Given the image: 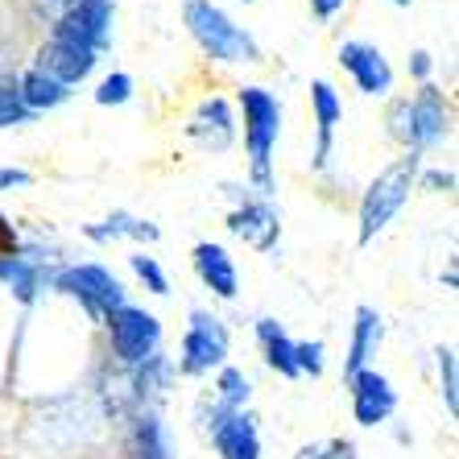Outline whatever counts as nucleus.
<instances>
[{"mask_svg": "<svg viewBox=\"0 0 459 459\" xmlns=\"http://www.w3.org/2000/svg\"><path fill=\"white\" fill-rule=\"evenodd\" d=\"M240 117H245V150H248V178L261 195L278 191V178H273V150H278L281 137V104L273 91L265 87H240Z\"/></svg>", "mask_w": 459, "mask_h": 459, "instance_id": "1", "label": "nucleus"}, {"mask_svg": "<svg viewBox=\"0 0 459 459\" xmlns=\"http://www.w3.org/2000/svg\"><path fill=\"white\" fill-rule=\"evenodd\" d=\"M182 25H186V33L195 38V46H199L207 58H215V63L240 66V63H256V58H261L256 38L245 25H236L215 0H186V4H182Z\"/></svg>", "mask_w": 459, "mask_h": 459, "instance_id": "2", "label": "nucleus"}, {"mask_svg": "<svg viewBox=\"0 0 459 459\" xmlns=\"http://www.w3.org/2000/svg\"><path fill=\"white\" fill-rule=\"evenodd\" d=\"M451 125H455L451 100L435 83H422V91L414 100H397L389 108V133L418 158L435 150V145H443L451 137Z\"/></svg>", "mask_w": 459, "mask_h": 459, "instance_id": "3", "label": "nucleus"}, {"mask_svg": "<svg viewBox=\"0 0 459 459\" xmlns=\"http://www.w3.org/2000/svg\"><path fill=\"white\" fill-rule=\"evenodd\" d=\"M418 182V153H406V158L389 161L360 199V228H356V245H373L385 228L394 224V215L406 207L410 191Z\"/></svg>", "mask_w": 459, "mask_h": 459, "instance_id": "4", "label": "nucleus"}, {"mask_svg": "<svg viewBox=\"0 0 459 459\" xmlns=\"http://www.w3.org/2000/svg\"><path fill=\"white\" fill-rule=\"evenodd\" d=\"M228 327L215 319L212 310L195 307L191 310V323H186V335L178 343V373L182 377H207L215 368H224L228 364Z\"/></svg>", "mask_w": 459, "mask_h": 459, "instance_id": "5", "label": "nucleus"}, {"mask_svg": "<svg viewBox=\"0 0 459 459\" xmlns=\"http://www.w3.org/2000/svg\"><path fill=\"white\" fill-rule=\"evenodd\" d=\"M54 290H63L66 299H79L87 307V315H96V319H108L112 310H120L128 302L125 286L112 269L104 265H66L54 273Z\"/></svg>", "mask_w": 459, "mask_h": 459, "instance_id": "6", "label": "nucleus"}, {"mask_svg": "<svg viewBox=\"0 0 459 459\" xmlns=\"http://www.w3.org/2000/svg\"><path fill=\"white\" fill-rule=\"evenodd\" d=\"M104 323H108L112 352H117L120 364L137 368V364H145L150 356H158V348H161V323H158V315H150L145 307L125 302V307L112 310Z\"/></svg>", "mask_w": 459, "mask_h": 459, "instance_id": "7", "label": "nucleus"}, {"mask_svg": "<svg viewBox=\"0 0 459 459\" xmlns=\"http://www.w3.org/2000/svg\"><path fill=\"white\" fill-rule=\"evenodd\" d=\"M50 38L87 46V50H104L112 42V0H71L66 13L54 22Z\"/></svg>", "mask_w": 459, "mask_h": 459, "instance_id": "8", "label": "nucleus"}, {"mask_svg": "<svg viewBox=\"0 0 459 459\" xmlns=\"http://www.w3.org/2000/svg\"><path fill=\"white\" fill-rule=\"evenodd\" d=\"M340 66L352 75V83H356L360 96L381 100V96L394 91V66H389V58H385L373 42H360V38L343 42L340 46Z\"/></svg>", "mask_w": 459, "mask_h": 459, "instance_id": "9", "label": "nucleus"}, {"mask_svg": "<svg viewBox=\"0 0 459 459\" xmlns=\"http://www.w3.org/2000/svg\"><path fill=\"white\" fill-rule=\"evenodd\" d=\"M348 394H352L356 427H381V422H389V418H394V410H397L394 381H389L385 373H377V368L356 373L352 381H348Z\"/></svg>", "mask_w": 459, "mask_h": 459, "instance_id": "10", "label": "nucleus"}, {"mask_svg": "<svg viewBox=\"0 0 459 459\" xmlns=\"http://www.w3.org/2000/svg\"><path fill=\"white\" fill-rule=\"evenodd\" d=\"M186 137L207 153H224L236 141V112L224 96H207L199 100V108L186 120Z\"/></svg>", "mask_w": 459, "mask_h": 459, "instance_id": "11", "label": "nucleus"}, {"mask_svg": "<svg viewBox=\"0 0 459 459\" xmlns=\"http://www.w3.org/2000/svg\"><path fill=\"white\" fill-rule=\"evenodd\" d=\"M228 232H232L240 245L253 248V253H269L281 236V220L265 199H245V204L228 215Z\"/></svg>", "mask_w": 459, "mask_h": 459, "instance_id": "12", "label": "nucleus"}, {"mask_svg": "<svg viewBox=\"0 0 459 459\" xmlns=\"http://www.w3.org/2000/svg\"><path fill=\"white\" fill-rule=\"evenodd\" d=\"M100 54L87 50V46H75V42H63V38H50V42L38 50V71L50 79H58L63 87H75L83 83L91 71H96Z\"/></svg>", "mask_w": 459, "mask_h": 459, "instance_id": "13", "label": "nucleus"}, {"mask_svg": "<svg viewBox=\"0 0 459 459\" xmlns=\"http://www.w3.org/2000/svg\"><path fill=\"white\" fill-rule=\"evenodd\" d=\"M191 265L199 273L207 290H212L215 299H236V290H240V273H236V261L224 245H212V240H199L191 248Z\"/></svg>", "mask_w": 459, "mask_h": 459, "instance_id": "14", "label": "nucleus"}, {"mask_svg": "<svg viewBox=\"0 0 459 459\" xmlns=\"http://www.w3.org/2000/svg\"><path fill=\"white\" fill-rule=\"evenodd\" d=\"M385 340V319L373 307H356L352 315V343H348V356H343V381H352L356 373L373 368V356Z\"/></svg>", "mask_w": 459, "mask_h": 459, "instance_id": "15", "label": "nucleus"}, {"mask_svg": "<svg viewBox=\"0 0 459 459\" xmlns=\"http://www.w3.org/2000/svg\"><path fill=\"white\" fill-rule=\"evenodd\" d=\"M310 108H315V133H319V145H315L310 166L323 170V166L332 161L335 128H340V120H343V104H340V96H335V87L327 83V79H315V83H310Z\"/></svg>", "mask_w": 459, "mask_h": 459, "instance_id": "16", "label": "nucleus"}, {"mask_svg": "<svg viewBox=\"0 0 459 459\" xmlns=\"http://www.w3.org/2000/svg\"><path fill=\"white\" fill-rule=\"evenodd\" d=\"M212 389H215V394H212V406L199 410V418H204L207 430H215L228 414H236V410H245L248 397H253V385H248V377L240 373V368H232V364L215 368V385H212Z\"/></svg>", "mask_w": 459, "mask_h": 459, "instance_id": "17", "label": "nucleus"}, {"mask_svg": "<svg viewBox=\"0 0 459 459\" xmlns=\"http://www.w3.org/2000/svg\"><path fill=\"white\" fill-rule=\"evenodd\" d=\"M212 443H215V451H220V459H261V435H256V422L248 410L228 414L224 422L212 430Z\"/></svg>", "mask_w": 459, "mask_h": 459, "instance_id": "18", "label": "nucleus"}, {"mask_svg": "<svg viewBox=\"0 0 459 459\" xmlns=\"http://www.w3.org/2000/svg\"><path fill=\"white\" fill-rule=\"evenodd\" d=\"M83 236L91 245H117V240H137V245H158L161 240V228L153 220H141V215H128V212H112L108 220L100 224H87Z\"/></svg>", "mask_w": 459, "mask_h": 459, "instance_id": "19", "label": "nucleus"}, {"mask_svg": "<svg viewBox=\"0 0 459 459\" xmlns=\"http://www.w3.org/2000/svg\"><path fill=\"white\" fill-rule=\"evenodd\" d=\"M256 343L265 352V364L286 381H299V364H294V340L286 335L278 319H256Z\"/></svg>", "mask_w": 459, "mask_h": 459, "instance_id": "20", "label": "nucleus"}, {"mask_svg": "<svg viewBox=\"0 0 459 459\" xmlns=\"http://www.w3.org/2000/svg\"><path fill=\"white\" fill-rule=\"evenodd\" d=\"M128 455L133 459H174V438L170 427L158 414H141L128 435Z\"/></svg>", "mask_w": 459, "mask_h": 459, "instance_id": "21", "label": "nucleus"}, {"mask_svg": "<svg viewBox=\"0 0 459 459\" xmlns=\"http://www.w3.org/2000/svg\"><path fill=\"white\" fill-rule=\"evenodd\" d=\"M17 96H22V104H25V112H50V108H63L66 100H71V87H63L58 79H50V75H42L38 66L33 71H25L22 79H17Z\"/></svg>", "mask_w": 459, "mask_h": 459, "instance_id": "22", "label": "nucleus"}, {"mask_svg": "<svg viewBox=\"0 0 459 459\" xmlns=\"http://www.w3.org/2000/svg\"><path fill=\"white\" fill-rule=\"evenodd\" d=\"M0 281L13 290V299L22 302V307H30V302L38 299V290H42V269H38L33 256L13 253L0 261Z\"/></svg>", "mask_w": 459, "mask_h": 459, "instance_id": "23", "label": "nucleus"}, {"mask_svg": "<svg viewBox=\"0 0 459 459\" xmlns=\"http://www.w3.org/2000/svg\"><path fill=\"white\" fill-rule=\"evenodd\" d=\"M435 368H438V389L447 402V414H459V364H455V348H435Z\"/></svg>", "mask_w": 459, "mask_h": 459, "instance_id": "24", "label": "nucleus"}, {"mask_svg": "<svg viewBox=\"0 0 459 459\" xmlns=\"http://www.w3.org/2000/svg\"><path fill=\"white\" fill-rule=\"evenodd\" d=\"M128 269L145 281V290H150V294H170V278H166V269H161L158 256H150L145 248H137V253L128 256Z\"/></svg>", "mask_w": 459, "mask_h": 459, "instance_id": "25", "label": "nucleus"}, {"mask_svg": "<svg viewBox=\"0 0 459 459\" xmlns=\"http://www.w3.org/2000/svg\"><path fill=\"white\" fill-rule=\"evenodd\" d=\"M133 75H125V71H112L108 79H100V87H96V104L100 108H120V104H128L133 100Z\"/></svg>", "mask_w": 459, "mask_h": 459, "instance_id": "26", "label": "nucleus"}, {"mask_svg": "<svg viewBox=\"0 0 459 459\" xmlns=\"http://www.w3.org/2000/svg\"><path fill=\"white\" fill-rule=\"evenodd\" d=\"M25 120H30V112L17 96V79H0V128L25 125Z\"/></svg>", "mask_w": 459, "mask_h": 459, "instance_id": "27", "label": "nucleus"}, {"mask_svg": "<svg viewBox=\"0 0 459 459\" xmlns=\"http://www.w3.org/2000/svg\"><path fill=\"white\" fill-rule=\"evenodd\" d=\"M294 364H299V377H323V343L294 340Z\"/></svg>", "mask_w": 459, "mask_h": 459, "instance_id": "28", "label": "nucleus"}, {"mask_svg": "<svg viewBox=\"0 0 459 459\" xmlns=\"http://www.w3.org/2000/svg\"><path fill=\"white\" fill-rule=\"evenodd\" d=\"M294 459H352V447H348V443H332V447L310 443V447H302Z\"/></svg>", "mask_w": 459, "mask_h": 459, "instance_id": "29", "label": "nucleus"}, {"mask_svg": "<svg viewBox=\"0 0 459 459\" xmlns=\"http://www.w3.org/2000/svg\"><path fill=\"white\" fill-rule=\"evenodd\" d=\"M33 186V174L30 170H17V166H0V191H25Z\"/></svg>", "mask_w": 459, "mask_h": 459, "instance_id": "30", "label": "nucleus"}, {"mask_svg": "<svg viewBox=\"0 0 459 459\" xmlns=\"http://www.w3.org/2000/svg\"><path fill=\"white\" fill-rule=\"evenodd\" d=\"M430 71H435L430 50H414V54H410V75H414L418 83H430Z\"/></svg>", "mask_w": 459, "mask_h": 459, "instance_id": "31", "label": "nucleus"}, {"mask_svg": "<svg viewBox=\"0 0 459 459\" xmlns=\"http://www.w3.org/2000/svg\"><path fill=\"white\" fill-rule=\"evenodd\" d=\"M427 191H455V170H427L422 174Z\"/></svg>", "mask_w": 459, "mask_h": 459, "instance_id": "32", "label": "nucleus"}, {"mask_svg": "<svg viewBox=\"0 0 459 459\" xmlns=\"http://www.w3.org/2000/svg\"><path fill=\"white\" fill-rule=\"evenodd\" d=\"M30 4H33V13H38V17H46V22L54 25L66 13V4H71V0H30Z\"/></svg>", "mask_w": 459, "mask_h": 459, "instance_id": "33", "label": "nucleus"}, {"mask_svg": "<svg viewBox=\"0 0 459 459\" xmlns=\"http://www.w3.org/2000/svg\"><path fill=\"white\" fill-rule=\"evenodd\" d=\"M13 253H17V228L0 215V261H4V256H13Z\"/></svg>", "mask_w": 459, "mask_h": 459, "instance_id": "34", "label": "nucleus"}, {"mask_svg": "<svg viewBox=\"0 0 459 459\" xmlns=\"http://www.w3.org/2000/svg\"><path fill=\"white\" fill-rule=\"evenodd\" d=\"M343 4H348V0H310V13H315L319 22H332Z\"/></svg>", "mask_w": 459, "mask_h": 459, "instance_id": "35", "label": "nucleus"}, {"mask_svg": "<svg viewBox=\"0 0 459 459\" xmlns=\"http://www.w3.org/2000/svg\"><path fill=\"white\" fill-rule=\"evenodd\" d=\"M394 4H397V9H406V4H414V0H394Z\"/></svg>", "mask_w": 459, "mask_h": 459, "instance_id": "36", "label": "nucleus"}, {"mask_svg": "<svg viewBox=\"0 0 459 459\" xmlns=\"http://www.w3.org/2000/svg\"><path fill=\"white\" fill-rule=\"evenodd\" d=\"M245 4H248V0H245Z\"/></svg>", "mask_w": 459, "mask_h": 459, "instance_id": "37", "label": "nucleus"}]
</instances>
